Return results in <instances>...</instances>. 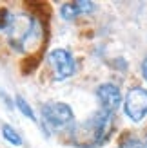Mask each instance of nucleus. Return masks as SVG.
<instances>
[{"instance_id": "obj_1", "label": "nucleus", "mask_w": 147, "mask_h": 148, "mask_svg": "<svg viewBox=\"0 0 147 148\" xmlns=\"http://www.w3.org/2000/svg\"><path fill=\"white\" fill-rule=\"evenodd\" d=\"M123 110L129 119L133 121H142L147 116V90L142 87L131 88L123 101Z\"/></svg>"}, {"instance_id": "obj_9", "label": "nucleus", "mask_w": 147, "mask_h": 148, "mask_svg": "<svg viewBox=\"0 0 147 148\" xmlns=\"http://www.w3.org/2000/svg\"><path fill=\"white\" fill-rule=\"evenodd\" d=\"M60 13H62V18H64V20H73V18H76V16H78V9H76L75 2H71V4H64Z\"/></svg>"}, {"instance_id": "obj_11", "label": "nucleus", "mask_w": 147, "mask_h": 148, "mask_svg": "<svg viewBox=\"0 0 147 148\" xmlns=\"http://www.w3.org/2000/svg\"><path fill=\"white\" fill-rule=\"evenodd\" d=\"M11 22H13V16L9 11H0V29H7L11 27Z\"/></svg>"}, {"instance_id": "obj_2", "label": "nucleus", "mask_w": 147, "mask_h": 148, "mask_svg": "<svg viewBox=\"0 0 147 148\" xmlns=\"http://www.w3.org/2000/svg\"><path fill=\"white\" fill-rule=\"evenodd\" d=\"M49 65L53 67V74L56 79H65L75 74V60L64 49H55L49 54Z\"/></svg>"}, {"instance_id": "obj_5", "label": "nucleus", "mask_w": 147, "mask_h": 148, "mask_svg": "<svg viewBox=\"0 0 147 148\" xmlns=\"http://www.w3.org/2000/svg\"><path fill=\"white\" fill-rule=\"evenodd\" d=\"M113 130V114L100 110V112L93 117V136L96 143H104L105 139H109Z\"/></svg>"}, {"instance_id": "obj_8", "label": "nucleus", "mask_w": 147, "mask_h": 148, "mask_svg": "<svg viewBox=\"0 0 147 148\" xmlns=\"http://www.w3.org/2000/svg\"><path fill=\"white\" fill-rule=\"evenodd\" d=\"M120 148H145V146L136 136H126L120 141Z\"/></svg>"}, {"instance_id": "obj_7", "label": "nucleus", "mask_w": 147, "mask_h": 148, "mask_svg": "<svg viewBox=\"0 0 147 148\" xmlns=\"http://www.w3.org/2000/svg\"><path fill=\"white\" fill-rule=\"evenodd\" d=\"M17 107H18V110L22 114H24L26 117H29L31 121H36V117H35V114H33V108L29 107V103L24 99V98H17Z\"/></svg>"}, {"instance_id": "obj_4", "label": "nucleus", "mask_w": 147, "mask_h": 148, "mask_svg": "<svg viewBox=\"0 0 147 148\" xmlns=\"http://www.w3.org/2000/svg\"><path fill=\"white\" fill-rule=\"evenodd\" d=\"M96 98L102 105V110L105 112H114L116 108L120 107L122 103V94H120V88L113 85V83H104L96 88Z\"/></svg>"}, {"instance_id": "obj_3", "label": "nucleus", "mask_w": 147, "mask_h": 148, "mask_svg": "<svg viewBox=\"0 0 147 148\" xmlns=\"http://www.w3.org/2000/svg\"><path fill=\"white\" fill-rule=\"evenodd\" d=\"M42 116L53 127H65L73 121V110L65 103H46L42 107Z\"/></svg>"}, {"instance_id": "obj_10", "label": "nucleus", "mask_w": 147, "mask_h": 148, "mask_svg": "<svg viewBox=\"0 0 147 148\" xmlns=\"http://www.w3.org/2000/svg\"><path fill=\"white\" fill-rule=\"evenodd\" d=\"M76 9H78V14L82 13H91L94 9V4L93 2H87V0H78V2H75Z\"/></svg>"}, {"instance_id": "obj_12", "label": "nucleus", "mask_w": 147, "mask_h": 148, "mask_svg": "<svg viewBox=\"0 0 147 148\" xmlns=\"http://www.w3.org/2000/svg\"><path fill=\"white\" fill-rule=\"evenodd\" d=\"M142 74H144V79L147 81V58L142 62Z\"/></svg>"}, {"instance_id": "obj_6", "label": "nucleus", "mask_w": 147, "mask_h": 148, "mask_svg": "<svg viewBox=\"0 0 147 148\" xmlns=\"http://www.w3.org/2000/svg\"><path fill=\"white\" fill-rule=\"evenodd\" d=\"M2 136L6 137V141H9V143L15 145V146L22 145V137H20V134H18V132L15 130L13 127H9V125H4V127H2Z\"/></svg>"}]
</instances>
